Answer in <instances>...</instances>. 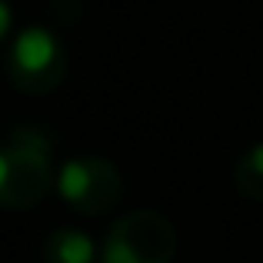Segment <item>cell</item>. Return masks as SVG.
I'll return each mask as SVG.
<instances>
[{
	"label": "cell",
	"instance_id": "cell-1",
	"mask_svg": "<svg viewBox=\"0 0 263 263\" xmlns=\"http://www.w3.org/2000/svg\"><path fill=\"white\" fill-rule=\"evenodd\" d=\"M53 143L44 130L20 127L0 143V206H37L53 186Z\"/></svg>",
	"mask_w": 263,
	"mask_h": 263
},
{
	"label": "cell",
	"instance_id": "cell-2",
	"mask_svg": "<svg viewBox=\"0 0 263 263\" xmlns=\"http://www.w3.org/2000/svg\"><path fill=\"white\" fill-rule=\"evenodd\" d=\"M174 253V223L157 210H134L110 223L100 247V263H170Z\"/></svg>",
	"mask_w": 263,
	"mask_h": 263
},
{
	"label": "cell",
	"instance_id": "cell-3",
	"mask_svg": "<svg viewBox=\"0 0 263 263\" xmlns=\"http://www.w3.org/2000/svg\"><path fill=\"white\" fill-rule=\"evenodd\" d=\"M7 77L20 93L44 97L67 77V50L47 27H27L7 53Z\"/></svg>",
	"mask_w": 263,
	"mask_h": 263
},
{
	"label": "cell",
	"instance_id": "cell-4",
	"mask_svg": "<svg viewBox=\"0 0 263 263\" xmlns=\"http://www.w3.org/2000/svg\"><path fill=\"white\" fill-rule=\"evenodd\" d=\"M57 190L77 213H103L120 200L123 177L103 157H77L57 170Z\"/></svg>",
	"mask_w": 263,
	"mask_h": 263
},
{
	"label": "cell",
	"instance_id": "cell-5",
	"mask_svg": "<svg viewBox=\"0 0 263 263\" xmlns=\"http://www.w3.org/2000/svg\"><path fill=\"white\" fill-rule=\"evenodd\" d=\"M44 263H93V240L80 230H53L44 243Z\"/></svg>",
	"mask_w": 263,
	"mask_h": 263
},
{
	"label": "cell",
	"instance_id": "cell-6",
	"mask_svg": "<svg viewBox=\"0 0 263 263\" xmlns=\"http://www.w3.org/2000/svg\"><path fill=\"white\" fill-rule=\"evenodd\" d=\"M233 180H237V190L243 193V197L260 200L263 203V143L250 147L237 160V174H233Z\"/></svg>",
	"mask_w": 263,
	"mask_h": 263
},
{
	"label": "cell",
	"instance_id": "cell-7",
	"mask_svg": "<svg viewBox=\"0 0 263 263\" xmlns=\"http://www.w3.org/2000/svg\"><path fill=\"white\" fill-rule=\"evenodd\" d=\"M7 30H10V10H7V4L0 0V40H4Z\"/></svg>",
	"mask_w": 263,
	"mask_h": 263
}]
</instances>
